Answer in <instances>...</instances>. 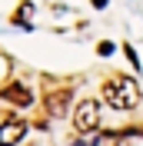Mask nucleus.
<instances>
[{
  "mask_svg": "<svg viewBox=\"0 0 143 146\" xmlns=\"http://www.w3.org/2000/svg\"><path fill=\"white\" fill-rule=\"evenodd\" d=\"M103 100L113 110H133L140 103V86H136V80H130L123 73H113L103 80Z\"/></svg>",
  "mask_w": 143,
  "mask_h": 146,
  "instance_id": "nucleus-1",
  "label": "nucleus"
},
{
  "mask_svg": "<svg viewBox=\"0 0 143 146\" xmlns=\"http://www.w3.org/2000/svg\"><path fill=\"white\" fill-rule=\"evenodd\" d=\"M73 129L77 133H97L100 129V103L97 100H83L77 106V116H73Z\"/></svg>",
  "mask_w": 143,
  "mask_h": 146,
  "instance_id": "nucleus-2",
  "label": "nucleus"
},
{
  "mask_svg": "<svg viewBox=\"0 0 143 146\" xmlns=\"http://www.w3.org/2000/svg\"><path fill=\"white\" fill-rule=\"evenodd\" d=\"M27 133V123L13 113H0V146H17Z\"/></svg>",
  "mask_w": 143,
  "mask_h": 146,
  "instance_id": "nucleus-3",
  "label": "nucleus"
},
{
  "mask_svg": "<svg viewBox=\"0 0 143 146\" xmlns=\"http://www.w3.org/2000/svg\"><path fill=\"white\" fill-rule=\"evenodd\" d=\"M70 100H73V93L67 90V86H57V90H47L43 106H47V113H50V116H63V113H67V106H70Z\"/></svg>",
  "mask_w": 143,
  "mask_h": 146,
  "instance_id": "nucleus-4",
  "label": "nucleus"
},
{
  "mask_svg": "<svg viewBox=\"0 0 143 146\" xmlns=\"http://www.w3.org/2000/svg\"><path fill=\"white\" fill-rule=\"evenodd\" d=\"M0 96L7 103H13V106H30V103H33V93H30L23 83H7V86L0 90Z\"/></svg>",
  "mask_w": 143,
  "mask_h": 146,
  "instance_id": "nucleus-5",
  "label": "nucleus"
},
{
  "mask_svg": "<svg viewBox=\"0 0 143 146\" xmlns=\"http://www.w3.org/2000/svg\"><path fill=\"white\" fill-rule=\"evenodd\" d=\"M93 146H130V139H123V136H116V133H107V136H100Z\"/></svg>",
  "mask_w": 143,
  "mask_h": 146,
  "instance_id": "nucleus-6",
  "label": "nucleus"
},
{
  "mask_svg": "<svg viewBox=\"0 0 143 146\" xmlns=\"http://www.w3.org/2000/svg\"><path fill=\"white\" fill-rule=\"evenodd\" d=\"M10 66H13V63H10V56H3V53H0V83L10 76Z\"/></svg>",
  "mask_w": 143,
  "mask_h": 146,
  "instance_id": "nucleus-7",
  "label": "nucleus"
},
{
  "mask_svg": "<svg viewBox=\"0 0 143 146\" xmlns=\"http://www.w3.org/2000/svg\"><path fill=\"white\" fill-rule=\"evenodd\" d=\"M97 53H100V56H107V53H113V43H107V40H103V43L97 46Z\"/></svg>",
  "mask_w": 143,
  "mask_h": 146,
  "instance_id": "nucleus-8",
  "label": "nucleus"
},
{
  "mask_svg": "<svg viewBox=\"0 0 143 146\" xmlns=\"http://www.w3.org/2000/svg\"><path fill=\"white\" fill-rule=\"evenodd\" d=\"M93 7H107V0H93Z\"/></svg>",
  "mask_w": 143,
  "mask_h": 146,
  "instance_id": "nucleus-9",
  "label": "nucleus"
}]
</instances>
